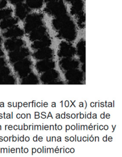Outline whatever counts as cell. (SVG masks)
<instances>
[{"label":"cell","mask_w":122,"mask_h":157,"mask_svg":"<svg viewBox=\"0 0 122 157\" xmlns=\"http://www.w3.org/2000/svg\"><path fill=\"white\" fill-rule=\"evenodd\" d=\"M46 12L53 16L58 17L66 13V6L61 0L50 2L45 9Z\"/></svg>","instance_id":"1"},{"label":"cell","mask_w":122,"mask_h":157,"mask_svg":"<svg viewBox=\"0 0 122 157\" xmlns=\"http://www.w3.org/2000/svg\"><path fill=\"white\" fill-rule=\"evenodd\" d=\"M77 36V32L75 25L71 20L65 26L59 30L58 36L68 41L75 40Z\"/></svg>","instance_id":"2"},{"label":"cell","mask_w":122,"mask_h":157,"mask_svg":"<svg viewBox=\"0 0 122 157\" xmlns=\"http://www.w3.org/2000/svg\"><path fill=\"white\" fill-rule=\"evenodd\" d=\"M42 14L33 13L28 15L25 20V29L26 33H30L37 27L41 26L43 23Z\"/></svg>","instance_id":"3"},{"label":"cell","mask_w":122,"mask_h":157,"mask_svg":"<svg viewBox=\"0 0 122 157\" xmlns=\"http://www.w3.org/2000/svg\"><path fill=\"white\" fill-rule=\"evenodd\" d=\"M24 44L22 40L19 38H13L7 40L5 43V47L7 50L14 51L21 47Z\"/></svg>","instance_id":"4"},{"label":"cell","mask_w":122,"mask_h":157,"mask_svg":"<svg viewBox=\"0 0 122 157\" xmlns=\"http://www.w3.org/2000/svg\"><path fill=\"white\" fill-rule=\"evenodd\" d=\"M29 54V50L27 48H19L10 53V58L12 62H15L23 58Z\"/></svg>","instance_id":"5"},{"label":"cell","mask_w":122,"mask_h":157,"mask_svg":"<svg viewBox=\"0 0 122 157\" xmlns=\"http://www.w3.org/2000/svg\"><path fill=\"white\" fill-rule=\"evenodd\" d=\"M46 29L44 27L40 26L31 32L29 38L32 41L40 40L46 36Z\"/></svg>","instance_id":"6"},{"label":"cell","mask_w":122,"mask_h":157,"mask_svg":"<svg viewBox=\"0 0 122 157\" xmlns=\"http://www.w3.org/2000/svg\"><path fill=\"white\" fill-rule=\"evenodd\" d=\"M53 21V25L55 29L59 30L71 21L70 18L66 14L56 17Z\"/></svg>","instance_id":"7"},{"label":"cell","mask_w":122,"mask_h":157,"mask_svg":"<svg viewBox=\"0 0 122 157\" xmlns=\"http://www.w3.org/2000/svg\"><path fill=\"white\" fill-rule=\"evenodd\" d=\"M24 32L21 28L18 26L11 27L10 29L8 30L7 32L3 34V36L5 37H12V38H16L20 37L23 35Z\"/></svg>","instance_id":"8"},{"label":"cell","mask_w":122,"mask_h":157,"mask_svg":"<svg viewBox=\"0 0 122 157\" xmlns=\"http://www.w3.org/2000/svg\"><path fill=\"white\" fill-rule=\"evenodd\" d=\"M51 43L50 39L46 36L44 38L35 41L32 46L35 49H41L47 47L51 44Z\"/></svg>","instance_id":"9"},{"label":"cell","mask_w":122,"mask_h":157,"mask_svg":"<svg viewBox=\"0 0 122 157\" xmlns=\"http://www.w3.org/2000/svg\"><path fill=\"white\" fill-rule=\"evenodd\" d=\"M28 6L23 3L17 4L16 8V14L20 19H24L29 13Z\"/></svg>","instance_id":"10"},{"label":"cell","mask_w":122,"mask_h":157,"mask_svg":"<svg viewBox=\"0 0 122 157\" xmlns=\"http://www.w3.org/2000/svg\"><path fill=\"white\" fill-rule=\"evenodd\" d=\"M60 55L67 56L72 55L74 52L73 47L67 42H62L60 44Z\"/></svg>","instance_id":"11"},{"label":"cell","mask_w":122,"mask_h":157,"mask_svg":"<svg viewBox=\"0 0 122 157\" xmlns=\"http://www.w3.org/2000/svg\"><path fill=\"white\" fill-rule=\"evenodd\" d=\"M83 3L82 0H74L71 8V13L72 14H78L82 12Z\"/></svg>","instance_id":"12"},{"label":"cell","mask_w":122,"mask_h":157,"mask_svg":"<svg viewBox=\"0 0 122 157\" xmlns=\"http://www.w3.org/2000/svg\"><path fill=\"white\" fill-rule=\"evenodd\" d=\"M52 51L48 48H41L39 51L35 54V56L36 58L43 59L49 57L51 56Z\"/></svg>","instance_id":"13"},{"label":"cell","mask_w":122,"mask_h":157,"mask_svg":"<svg viewBox=\"0 0 122 157\" xmlns=\"http://www.w3.org/2000/svg\"><path fill=\"white\" fill-rule=\"evenodd\" d=\"M17 22H18V20L15 18H6L1 22L0 27L2 29H4L9 27H12L17 23Z\"/></svg>","instance_id":"14"},{"label":"cell","mask_w":122,"mask_h":157,"mask_svg":"<svg viewBox=\"0 0 122 157\" xmlns=\"http://www.w3.org/2000/svg\"><path fill=\"white\" fill-rule=\"evenodd\" d=\"M26 3L32 9H39L43 6V0H26Z\"/></svg>","instance_id":"15"},{"label":"cell","mask_w":122,"mask_h":157,"mask_svg":"<svg viewBox=\"0 0 122 157\" xmlns=\"http://www.w3.org/2000/svg\"><path fill=\"white\" fill-rule=\"evenodd\" d=\"M12 13V10L10 8L0 10V20L6 19L10 16Z\"/></svg>","instance_id":"16"},{"label":"cell","mask_w":122,"mask_h":157,"mask_svg":"<svg viewBox=\"0 0 122 157\" xmlns=\"http://www.w3.org/2000/svg\"><path fill=\"white\" fill-rule=\"evenodd\" d=\"M78 51L80 55L84 54L85 50V42L83 40H81L78 44Z\"/></svg>","instance_id":"17"},{"label":"cell","mask_w":122,"mask_h":157,"mask_svg":"<svg viewBox=\"0 0 122 157\" xmlns=\"http://www.w3.org/2000/svg\"><path fill=\"white\" fill-rule=\"evenodd\" d=\"M79 15L78 18V24L80 26H84V22L85 21V17L84 16L83 12L79 14H78Z\"/></svg>","instance_id":"18"},{"label":"cell","mask_w":122,"mask_h":157,"mask_svg":"<svg viewBox=\"0 0 122 157\" xmlns=\"http://www.w3.org/2000/svg\"><path fill=\"white\" fill-rule=\"evenodd\" d=\"M7 4V2L6 0H0V9L5 7Z\"/></svg>","instance_id":"19"},{"label":"cell","mask_w":122,"mask_h":157,"mask_svg":"<svg viewBox=\"0 0 122 157\" xmlns=\"http://www.w3.org/2000/svg\"><path fill=\"white\" fill-rule=\"evenodd\" d=\"M10 1L13 4H18L21 3L24 0H10Z\"/></svg>","instance_id":"20"},{"label":"cell","mask_w":122,"mask_h":157,"mask_svg":"<svg viewBox=\"0 0 122 157\" xmlns=\"http://www.w3.org/2000/svg\"><path fill=\"white\" fill-rule=\"evenodd\" d=\"M5 64V60L3 59L0 58V68Z\"/></svg>","instance_id":"21"},{"label":"cell","mask_w":122,"mask_h":157,"mask_svg":"<svg viewBox=\"0 0 122 157\" xmlns=\"http://www.w3.org/2000/svg\"><path fill=\"white\" fill-rule=\"evenodd\" d=\"M2 55H3V52H2V50L1 48H0V56H1Z\"/></svg>","instance_id":"22"},{"label":"cell","mask_w":122,"mask_h":157,"mask_svg":"<svg viewBox=\"0 0 122 157\" xmlns=\"http://www.w3.org/2000/svg\"><path fill=\"white\" fill-rule=\"evenodd\" d=\"M45 2H50L55 1V0H45Z\"/></svg>","instance_id":"23"},{"label":"cell","mask_w":122,"mask_h":157,"mask_svg":"<svg viewBox=\"0 0 122 157\" xmlns=\"http://www.w3.org/2000/svg\"><path fill=\"white\" fill-rule=\"evenodd\" d=\"M66 1H67V2H70L73 1L74 0H66Z\"/></svg>","instance_id":"24"},{"label":"cell","mask_w":122,"mask_h":157,"mask_svg":"<svg viewBox=\"0 0 122 157\" xmlns=\"http://www.w3.org/2000/svg\"><path fill=\"white\" fill-rule=\"evenodd\" d=\"M1 36H0V43H1Z\"/></svg>","instance_id":"25"}]
</instances>
